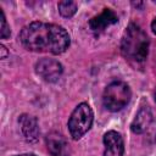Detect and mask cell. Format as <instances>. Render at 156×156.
I'll return each mask as SVG.
<instances>
[{
    "instance_id": "obj_7",
    "label": "cell",
    "mask_w": 156,
    "mask_h": 156,
    "mask_svg": "<svg viewBox=\"0 0 156 156\" xmlns=\"http://www.w3.org/2000/svg\"><path fill=\"white\" fill-rule=\"evenodd\" d=\"M18 122H20L21 132H22L23 138L26 139V141H28V143L38 141L40 130H39L37 118L30 116V115H22L20 117Z\"/></svg>"
},
{
    "instance_id": "obj_8",
    "label": "cell",
    "mask_w": 156,
    "mask_h": 156,
    "mask_svg": "<svg viewBox=\"0 0 156 156\" xmlns=\"http://www.w3.org/2000/svg\"><path fill=\"white\" fill-rule=\"evenodd\" d=\"M117 22H118L117 15H116L111 9H104V11H102L100 15L93 17V18L89 21V27H90V29H91L93 32L99 33V32L105 30L108 26L115 24V23H117Z\"/></svg>"
},
{
    "instance_id": "obj_11",
    "label": "cell",
    "mask_w": 156,
    "mask_h": 156,
    "mask_svg": "<svg viewBox=\"0 0 156 156\" xmlns=\"http://www.w3.org/2000/svg\"><path fill=\"white\" fill-rule=\"evenodd\" d=\"M77 11V4L74 1L71 0H63L58 2V12L61 13V16L68 18L72 17Z\"/></svg>"
},
{
    "instance_id": "obj_15",
    "label": "cell",
    "mask_w": 156,
    "mask_h": 156,
    "mask_svg": "<svg viewBox=\"0 0 156 156\" xmlns=\"http://www.w3.org/2000/svg\"><path fill=\"white\" fill-rule=\"evenodd\" d=\"M17 156H35L34 154H22V155H17Z\"/></svg>"
},
{
    "instance_id": "obj_1",
    "label": "cell",
    "mask_w": 156,
    "mask_h": 156,
    "mask_svg": "<svg viewBox=\"0 0 156 156\" xmlns=\"http://www.w3.org/2000/svg\"><path fill=\"white\" fill-rule=\"evenodd\" d=\"M21 44L29 51L60 55L69 46V35L61 26L45 22H32L20 33Z\"/></svg>"
},
{
    "instance_id": "obj_13",
    "label": "cell",
    "mask_w": 156,
    "mask_h": 156,
    "mask_svg": "<svg viewBox=\"0 0 156 156\" xmlns=\"http://www.w3.org/2000/svg\"><path fill=\"white\" fill-rule=\"evenodd\" d=\"M0 52H1L0 57H1V58H6V56H7L9 51H7V49H6L4 45H0Z\"/></svg>"
},
{
    "instance_id": "obj_5",
    "label": "cell",
    "mask_w": 156,
    "mask_h": 156,
    "mask_svg": "<svg viewBox=\"0 0 156 156\" xmlns=\"http://www.w3.org/2000/svg\"><path fill=\"white\" fill-rule=\"evenodd\" d=\"M62 65L55 58H41L35 63V72L49 83L56 82L62 74Z\"/></svg>"
},
{
    "instance_id": "obj_9",
    "label": "cell",
    "mask_w": 156,
    "mask_h": 156,
    "mask_svg": "<svg viewBox=\"0 0 156 156\" xmlns=\"http://www.w3.org/2000/svg\"><path fill=\"white\" fill-rule=\"evenodd\" d=\"M152 122V113L149 106H143L138 113L135 115V118L133 119L130 124V129L135 134H143L149 129Z\"/></svg>"
},
{
    "instance_id": "obj_2",
    "label": "cell",
    "mask_w": 156,
    "mask_h": 156,
    "mask_svg": "<svg viewBox=\"0 0 156 156\" xmlns=\"http://www.w3.org/2000/svg\"><path fill=\"white\" fill-rule=\"evenodd\" d=\"M121 51L124 57L141 62L146 58L149 51V38L134 23H130L126 29L121 40Z\"/></svg>"
},
{
    "instance_id": "obj_10",
    "label": "cell",
    "mask_w": 156,
    "mask_h": 156,
    "mask_svg": "<svg viewBox=\"0 0 156 156\" xmlns=\"http://www.w3.org/2000/svg\"><path fill=\"white\" fill-rule=\"evenodd\" d=\"M46 146L51 156H66L67 144L62 135L57 133H51L46 138Z\"/></svg>"
},
{
    "instance_id": "obj_3",
    "label": "cell",
    "mask_w": 156,
    "mask_h": 156,
    "mask_svg": "<svg viewBox=\"0 0 156 156\" xmlns=\"http://www.w3.org/2000/svg\"><path fill=\"white\" fill-rule=\"evenodd\" d=\"M132 91L124 82H113L106 87L102 95V101L108 111L117 112L122 110L130 100Z\"/></svg>"
},
{
    "instance_id": "obj_4",
    "label": "cell",
    "mask_w": 156,
    "mask_h": 156,
    "mask_svg": "<svg viewBox=\"0 0 156 156\" xmlns=\"http://www.w3.org/2000/svg\"><path fill=\"white\" fill-rule=\"evenodd\" d=\"M94 119L93 110L85 102L79 104L68 119V130L74 140L80 139L91 127Z\"/></svg>"
},
{
    "instance_id": "obj_12",
    "label": "cell",
    "mask_w": 156,
    "mask_h": 156,
    "mask_svg": "<svg viewBox=\"0 0 156 156\" xmlns=\"http://www.w3.org/2000/svg\"><path fill=\"white\" fill-rule=\"evenodd\" d=\"M10 34H11L10 27L6 22L4 11L0 9V37H1V39H7L10 37Z\"/></svg>"
},
{
    "instance_id": "obj_16",
    "label": "cell",
    "mask_w": 156,
    "mask_h": 156,
    "mask_svg": "<svg viewBox=\"0 0 156 156\" xmlns=\"http://www.w3.org/2000/svg\"><path fill=\"white\" fill-rule=\"evenodd\" d=\"M155 100H156V90H155Z\"/></svg>"
},
{
    "instance_id": "obj_6",
    "label": "cell",
    "mask_w": 156,
    "mask_h": 156,
    "mask_svg": "<svg viewBox=\"0 0 156 156\" xmlns=\"http://www.w3.org/2000/svg\"><path fill=\"white\" fill-rule=\"evenodd\" d=\"M104 156H123L124 144L122 135L115 130H110L104 135Z\"/></svg>"
},
{
    "instance_id": "obj_14",
    "label": "cell",
    "mask_w": 156,
    "mask_h": 156,
    "mask_svg": "<svg viewBox=\"0 0 156 156\" xmlns=\"http://www.w3.org/2000/svg\"><path fill=\"white\" fill-rule=\"evenodd\" d=\"M151 29H152L154 34H156V17H155V20H154L152 23H151Z\"/></svg>"
}]
</instances>
